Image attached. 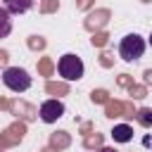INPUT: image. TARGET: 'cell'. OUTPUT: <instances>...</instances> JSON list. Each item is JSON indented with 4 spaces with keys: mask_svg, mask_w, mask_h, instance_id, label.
I'll list each match as a JSON object with an SVG mask.
<instances>
[{
    "mask_svg": "<svg viewBox=\"0 0 152 152\" xmlns=\"http://www.w3.org/2000/svg\"><path fill=\"white\" fill-rule=\"evenodd\" d=\"M145 48H147V43H145L142 36H138V33H128V36H124L121 43H119V55H121L124 62H135V59L142 57Z\"/></svg>",
    "mask_w": 152,
    "mask_h": 152,
    "instance_id": "cell-1",
    "label": "cell"
},
{
    "mask_svg": "<svg viewBox=\"0 0 152 152\" xmlns=\"http://www.w3.org/2000/svg\"><path fill=\"white\" fill-rule=\"evenodd\" d=\"M57 71H59V76H62L64 81H78V78H83L86 66H83V59H81V57L66 52V55L59 57V62H57Z\"/></svg>",
    "mask_w": 152,
    "mask_h": 152,
    "instance_id": "cell-2",
    "label": "cell"
},
{
    "mask_svg": "<svg viewBox=\"0 0 152 152\" xmlns=\"http://www.w3.org/2000/svg\"><path fill=\"white\" fill-rule=\"evenodd\" d=\"M2 83H5L12 93H24V90L31 88V76H28V71L21 69V66H7V69L2 71Z\"/></svg>",
    "mask_w": 152,
    "mask_h": 152,
    "instance_id": "cell-3",
    "label": "cell"
},
{
    "mask_svg": "<svg viewBox=\"0 0 152 152\" xmlns=\"http://www.w3.org/2000/svg\"><path fill=\"white\" fill-rule=\"evenodd\" d=\"M62 114H64V102L62 100H45L40 104V119L45 124H55Z\"/></svg>",
    "mask_w": 152,
    "mask_h": 152,
    "instance_id": "cell-4",
    "label": "cell"
},
{
    "mask_svg": "<svg viewBox=\"0 0 152 152\" xmlns=\"http://www.w3.org/2000/svg\"><path fill=\"white\" fill-rule=\"evenodd\" d=\"M112 138H114V142H131L133 140V128L128 124H116L112 128Z\"/></svg>",
    "mask_w": 152,
    "mask_h": 152,
    "instance_id": "cell-5",
    "label": "cell"
},
{
    "mask_svg": "<svg viewBox=\"0 0 152 152\" xmlns=\"http://www.w3.org/2000/svg\"><path fill=\"white\" fill-rule=\"evenodd\" d=\"M33 7V0H5V10L10 14H24Z\"/></svg>",
    "mask_w": 152,
    "mask_h": 152,
    "instance_id": "cell-6",
    "label": "cell"
},
{
    "mask_svg": "<svg viewBox=\"0 0 152 152\" xmlns=\"http://www.w3.org/2000/svg\"><path fill=\"white\" fill-rule=\"evenodd\" d=\"M12 33V19L5 7H0V38H7Z\"/></svg>",
    "mask_w": 152,
    "mask_h": 152,
    "instance_id": "cell-7",
    "label": "cell"
},
{
    "mask_svg": "<svg viewBox=\"0 0 152 152\" xmlns=\"http://www.w3.org/2000/svg\"><path fill=\"white\" fill-rule=\"evenodd\" d=\"M138 121H140L145 128H150V126H152V109H140V112H138Z\"/></svg>",
    "mask_w": 152,
    "mask_h": 152,
    "instance_id": "cell-8",
    "label": "cell"
},
{
    "mask_svg": "<svg viewBox=\"0 0 152 152\" xmlns=\"http://www.w3.org/2000/svg\"><path fill=\"white\" fill-rule=\"evenodd\" d=\"M97 152H119V150H114V147H102V150H97Z\"/></svg>",
    "mask_w": 152,
    "mask_h": 152,
    "instance_id": "cell-9",
    "label": "cell"
},
{
    "mask_svg": "<svg viewBox=\"0 0 152 152\" xmlns=\"http://www.w3.org/2000/svg\"><path fill=\"white\" fill-rule=\"evenodd\" d=\"M150 45H152V33H150Z\"/></svg>",
    "mask_w": 152,
    "mask_h": 152,
    "instance_id": "cell-10",
    "label": "cell"
}]
</instances>
